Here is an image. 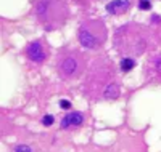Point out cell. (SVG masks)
Instances as JSON below:
<instances>
[{"label": "cell", "mask_w": 161, "mask_h": 152, "mask_svg": "<svg viewBox=\"0 0 161 152\" xmlns=\"http://www.w3.org/2000/svg\"><path fill=\"white\" fill-rule=\"evenodd\" d=\"M86 122V114L84 112H79V110H73V112H68L60 122V130L64 131H73L77 130L84 125Z\"/></svg>", "instance_id": "ba28073f"}, {"label": "cell", "mask_w": 161, "mask_h": 152, "mask_svg": "<svg viewBox=\"0 0 161 152\" xmlns=\"http://www.w3.org/2000/svg\"><path fill=\"white\" fill-rule=\"evenodd\" d=\"M82 93L90 101H114L121 96V80L110 61H95L82 84Z\"/></svg>", "instance_id": "6da1fadb"}, {"label": "cell", "mask_w": 161, "mask_h": 152, "mask_svg": "<svg viewBox=\"0 0 161 152\" xmlns=\"http://www.w3.org/2000/svg\"><path fill=\"white\" fill-rule=\"evenodd\" d=\"M34 11L37 21L45 31H57L61 26V19H58V16L66 18V11L63 13L60 0H39Z\"/></svg>", "instance_id": "5b68a950"}, {"label": "cell", "mask_w": 161, "mask_h": 152, "mask_svg": "<svg viewBox=\"0 0 161 152\" xmlns=\"http://www.w3.org/2000/svg\"><path fill=\"white\" fill-rule=\"evenodd\" d=\"M57 74L64 82H74L86 72L87 59L82 51L76 48H61L55 61Z\"/></svg>", "instance_id": "3957f363"}, {"label": "cell", "mask_w": 161, "mask_h": 152, "mask_svg": "<svg viewBox=\"0 0 161 152\" xmlns=\"http://www.w3.org/2000/svg\"><path fill=\"white\" fill-rule=\"evenodd\" d=\"M139 8L140 10H150L152 8V3L148 2V0H140V2H139Z\"/></svg>", "instance_id": "4fadbf2b"}, {"label": "cell", "mask_w": 161, "mask_h": 152, "mask_svg": "<svg viewBox=\"0 0 161 152\" xmlns=\"http://www.w3.org/2000/svg\"><path fill=\"white\" fill-rule=\"evenodd\" d=\"M53 123H55V117H53V115H45L42 119V125L44 127H52Z\"/></svg>", "instance_id": "7c38bea8"}, {"label": "cell", "mask_w": 161, "mask_h": 152, "mask_svg": "<svg viewBox=\"0 0 161 152\" xmlns=\"http://www.w3.org/2000/svg\"><path fill=\"white\" fill-rule=\"evenodd\" d=\"M143 77L147 84L161 85V53L150 54L143 66Z\"/></svg>", "instance_id": "52a82bcc"}, {"label": "cell", "mask_w": 161, "mask_h": 152, "mask_svg": "<svg viewBox=\"0 0 161 152\" xmlns=\"http://www.w3.org/2000/svg\"><path fill=\"white\" fill-rule=\"evenodd\" d=\"M11 152H42V150H40V147L29 144V143H18L13 146Z\"/></svg>", "instance_id": "30bf717a"}, {"label": "cell", "mask_w": 161, "mask_h": 152, "mask_svg": "<svg viewBox=\"0 0 161 152\" xmlns=\"http://www.w3.org/2000/svg\"><path fill=\"white\" fill-rule=\"evenodd\" d=\"M130 7V0H113L106 5V10L111 15H121V13H126Z\"/></svg>", "instance_id": "9c48e42d"}, {"label": "cell", "mask_w": 161, "mask_h": 152, "mask_svg": "<svg viewBox=\"0 0 161 152\" xmlns=\"http://www.w3.org/2000/svg\"><path fill=\"white\" fill-rule=\"evenodd\" d=\"M60 107L61 109H71V103L69 101H60Z\"/></svg>", "instance_id": "5bb4252c"}, {"label": "cell", "mask_w": 161, "mask_h": 152, "mask_svg": "<svg viewBox=\"0 0 161 152\" xmlns=\"http://www.w3.org/2000/svg\"><path fill=\"white\" fill-rule=\"evenodd\" d=\"M106 27L100 21H87L82 23L77 31V40L86 50H100L106 42Z\"/></svg>", "instance_id": "277c9868"}, {"label": "cell", "mask_w": 161, "mask_h": 152, "mask_svg": "<svg viewBox=\"0 0 161 152\" xmlns=\"http://www.w3.org/2000/svg\"><path fill=\"white\" fill-rule=\"evenodd\" d=\"M23 56L26 58L31 66L34 67H40L44 66L48 58H50V48L47 45V42L44 38H36L32 42H29L23 50Z\"/></svg>", "instance_id": "8992f818"}, {"label": "cell", "mask_w": 161, "mask_h": 152, "mask_svg": "<svg viewBox=\"0 0 161 152\" xmlns=\"http://www.w3.org/2000/svg\"><path fill=\"white\" fill-rule=\"evenodd\" d=\"M119 67L123 72H129L136 67V58H121V63H119Z\"/></svg>", "instance_id": "8fae6325"}, {"label": "cell", "mask_w": 161, "mask_h": 152, "mask_svg": "<svg viewBox=\"0 0 161 152\" xmlns=\"http://www.w3.org/2000/svg\"><path fill=\"white\" fill-rule=\"evenodd\" d=\"M114 50L121 58H139L148 50L150 35L145 27L137 24H126L114 32Z\"/></svg>", "instance_id": "7a4b0ae2"}]
</instances>
